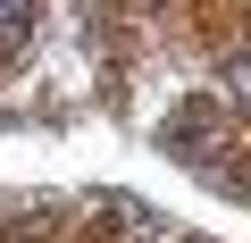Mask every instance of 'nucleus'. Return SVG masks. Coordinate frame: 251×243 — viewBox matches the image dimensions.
<instances>
[{"label": "nucleus", "mask_w": 251, "mask_h": 243, "mask_svg": "<svg viewBox=\"0 0 251 243\" xmlns=\"http://www.w3.org/2000/svg\"><path fill=\"white\" fill-rule=\"evenodd\" d=\"M159 151L184 160V168H209V151H218V92H201V101H184L168 117V126H159Z\"/></svg>", "instance_id": "obj_1"}, {"label": "nucleus", "mask_w": 251, "mask_h": 243, "mask_svg": "<svg viewBox=\"0 0 251 243\" xmlns=\"http://www.w3.org/2000/svg\"><path fill=\"white\" fill-rule=\"evenodd\" d=\"M34 17H42V0H0V51H25Z\"/></svg>", "instance_id": "obj_3"}, {"label": "nucleus", "mask_w": 251, "mask_h": 243, "mask_svg": "<svg viewBox=\"0 0 251 243\" xmlns=\"http://www.w3.org/2000/svg\"><path fill=\"white\" fill-rule=\"evenodd\" d=\"M218 101L226 109H251V51H226L218 59Z\"/></svg>", "instance_id": "obj_2"}]
</instances>
